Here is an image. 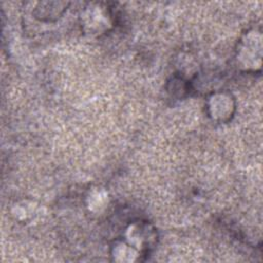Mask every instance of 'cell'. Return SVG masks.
<instances>
[{
  "label": "cell",
  "mask_w": 263,
  "mask_h": 263,
  "mask_svg": "<svg viewBox=\"0 0 263 263\" xmlns=\"http://www.w3.org/2000/svg\"><path fill=\"white\" fill-rule=\"evenodd\" d=\"M211 105L209 108L212 110L211 115L215 119L224 120L225 118L229 117V114H231V109L233 108V105L231 103L230 97H225V95L221 96H213Z\"/></svg>",
  "instance_id": "2"
},
{
  "label": "cell",
  "mask_w": 263,
  "mask_h": 263,
  "mask_svg": "<svg viewBox=\"0 0 263 263\" xmlns=\"http://www.w3.org/2000/svg\"><path fill=\"white\" fill-rule=\"evenodd\" d=\"M242 62V67L247 70L259 67L256 62L260 63L261 59V35L259 32L250 31L239 43V51L237 55ZM237 58V59H238Z\"/></svg>",
  "instance_id": "1"
}]
</instances>
